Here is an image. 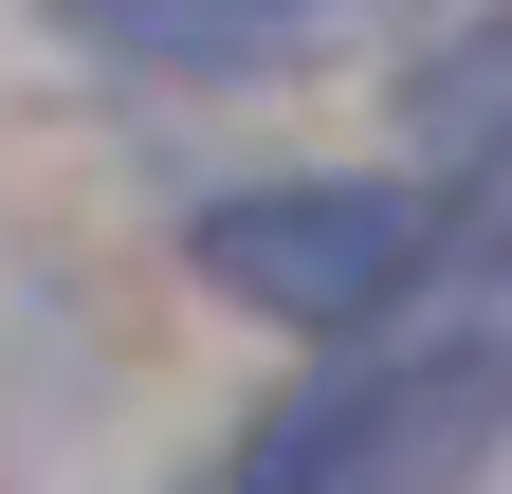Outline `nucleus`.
Returning a JSON list of instances; mask_svg holds the SVG:
<instances>
[{
	"label": "nucleus",
	"mask_w": 512,
	"mask_h": 494,
	"mask_svg": "<svg viewBox=\"0 0 512 494\" xmlns=\"http://www.w3.org/2000/svg\"><path fill=\"white\" fill-rule=\"evenodd\" d=\"M494 440H512V238H458L403 312L311 348V385L256 403L202 494H458Z\"/></svg>",
	"instance_id": "1"
},
{
	"label": "nucleus",
	"mask_w": 512,
	"mask_h": 494,
	"mask_svg": "<svg viewBox=\"0 0 512 494\" xmlns=\"http://www.w3.org/2000/svg\"><path fill=\"white\" fill-rule=\"evenodd\" d=\"M439 257H458L439 238V183H238V202H202V293H238V312H275L311 348L403 312Z\"/></svg>",
	"instance_id": "2"
},
{
	"label": "nucleus",
	"mask_w": 512,
	"mask_h": 494,
	"mask_svg": "<svg viewBox=\"0 0 512 494\" xmlns=\"http://www.w3.org/2000/svg\"><path fill=\"white\" fill-rule=\"evenodd\" d=\"M403 147L421 183H512V0H458L403 55Z\"/></svg>",
	"instance_id": "4"
},
{
	"label": "nucleus",
	"mask_w": 512,
	"mask_h": 494,
	"mask_svg": "<svg viewBox=\"0 0 512 494\" xmlns=\"http://www.w3.org/2000/svg\"><path fill=\"white\" fill-rule=\"evenodd\" d=\"M74 55H110V74H183V92H220V74H293V55H330L366 37L384 0H37Z\"/></svg>",
	"instance_id": "3"
}]
</instances>
